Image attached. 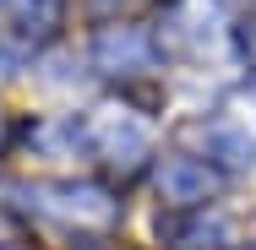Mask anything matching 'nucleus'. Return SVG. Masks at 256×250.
<instances>
[{
	"instance_id": "nucleus-5",
	"label": "nucleus",
	"mask_w": 256,
	"mask_h": 250,
	"mask_svg": "<svg viewBox=\"0 0 256 250\" xmlns=\"http://www.w3.org/2000/svg\"><path fill=\"white\" fill-rule=\"evenodd\" d=\"M11 16L22 33H44L54 22V0H11Z\"/></svg>"
},
{
	"instance_id": "nucleus-1",
	"label": "nucleus",
	"mask_w": 256,
	"mask_h": 250,
	"mask_svg": "<svg viewBox=\"0 0 256 250\" xmlns=\"http://www.w3.org/2000/svg\"><path fill=\"white\" fill-rule=\"evenodd\" d=\"M28 196L38 201L50 218H76V223H104V218H114V201L104 196L98 185H71V180H60V185H33Z\"/></svg>"
},
{
	"instance_id": "nucleus-3",
	"label": "nucleus",
	"mask_w": 256,
	"mask_h": 250,
	"mask_svg": "<svg viewBox=\"0 0 256 250\" xmlns=\"http://www.w3.org/2000/svg\"><path fill=\"white\" fill-rule=\"evenodd\" d=\"M218 185L207 158H164L158 163V196L164 201H207Z\"/></svg>"
},
{
	"instance_id": "nucleus-6",
	"label": "nucleus",
	"mask_w": 256,
	"mask_h": 250,
	"mask_svg": "<svg viewBox=\"0 0 256 250\" xmlns=\"http://www.w3.org/2000/svg\"><path fill=\"white\" fill-rule=\"evenodd\" d=\"M212 147L224 152L229 163H251V158H256V142H251V136H240V131H218Z\"/></svg>"
},
{
	"instance_id": "nucleus-2",
	"label": "nucleus",
	"mask_w": 256,
	"mask_h": 250,
	"mask_svg": "<svg viewBox=\"0 0 256 250\" xmlns=\"http://www.w3.org/2000/svg\"><path fill=\"white\" fill-rule=\"evenodd\" d=\"M88 142H93L104 158H114V163H131V158H142V152H148V125H142V120H131V114L104 109V114H93Z\"/></svg>"
},
{
	"instance_id": "nucleus-4",
	"label": "nucleus",
	"mask_w": 256,
	"mask_h": 250,
	"mask_svg": "<svg viewBox=\"0 0 256 250\" xmlns=\"http://www.w3.org/2000/svg\"><path fill=\"white\" fill-rule=\"evenodd\" d=\"M98 71H148L153 65V44L136 33V27H104L98 44H93Z\"/></svg>"
}]
</instances>
